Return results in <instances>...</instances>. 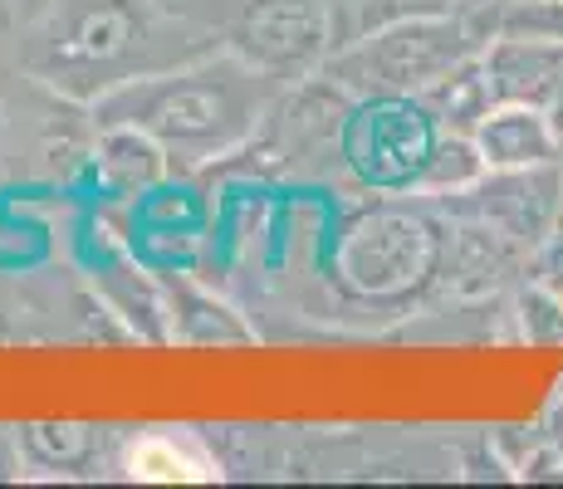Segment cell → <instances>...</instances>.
<instances>
[{"mask_svg": "<svg viewBox=\"0 0 563 489\" xmlns=\"http://www.w3.org/2000/svg\"><path fill=\"white\" fill-rule=\"evenodd\" d=\"M275 93L279 79L251 69L241 54L221 49L177 64V69L113 84L108 93L93 98V118H99V127H143L147 137L167 147L172 162H216L251 143L260 118L275 108Z\"/></svg>", "mask_w": 563, "mask_h": 489, "instance_id": "cell-1", "label": "cell"}, {"mask_svg": "<svg viewBox=\"0 0 563 489\" xmlns=\"http://www.w3.org/2000/svg\"><path fill=\"white\" fill-rule=\"evenodd\" d=\"M490 45L481 20L451 10H411L387 25L349 40L323 59V74L353 98L367 93H421L431 79Z\"/></svg>", "mask_w": 563, "mask_h": 489, "instance_id": "cell-2", "label": "cell"}, {"mask_svg": "<svg viewBox=\"0 0 563 489\" xmlns=\"http://www.w3.org/2000/svg\"><path fill=\"white\" fill-rule=\"evenodd\" d=\"M446 235L451 225H441L427 205L377 201L343 225L333 279L358 303H407L411 293L437 289Z\"/></svg>", "mask_w": 563, "mask_h": 489, "instance_id": "cell-3", "label": "cell"}, {"mask_svg": "<svg viewBox=\"0 0 563 489\" xmlns=\"http://www.w3.org/2000/svg\"><path fill=\"white\" fill-rule=\"evenodd\" d=\"M441 127L417 93H367L353 98L339 133V157L373 191H417Z\"/></svg>", "mask_w": 563, "mask_h": 489, "instance_id": "cell-4", "label": "cell"}, {"mask_svg": "<svg viewBox=\"0 0 563 489\" xmlns=\"http://www.w3.org/2000/svg\"><path fill=\"white\" fill-rule=\"evenodd\" d=\"M153 45L147 0H79L54 40L49 79L74 93H108L113 84L137 79V54Z\"/></svg>", "mask_w": 563, "mask_h": 489, "instance_id": "cell-5", "label": "cell"}, {"mask_svg": "<svg viewBox=\"0 0 563 489\" xmlns=\"http://www.w3.org/2000/svg\"><path fill=\"white\" fill-rule=\"evenodd\" d=\"M225 49L279 84H299L333 54L329 0H245L225 25Z\"/></svg>", "mask_w": 563, "mask_h": 489, "instance_id": "cell-6", "label": "cell"}, {"mask_svg": "<svg viewBox=\"0 0 563 489\" xmlns=\"http://www.w3.org/2000/svg\"><path fill=\"white\" fill-rule=\"evenodd\" d=\"M437 205H446L451 215H471V221L495 225V231L510 235L529 255V249L563 221V162L485 171L471 191L451 196V201H437Z\"/></svg>", "mask_w": 563, "mask_h": 489, "instance_id": "cell-7", "label": "cell"}, {"mask_svg": "<svg viewBox=\"0 0 563 489\" xmlns=\"http://www.w3.org/2000/svg\"><path fill=\"white\" fill-rule=\"evenodd\" d=\"M519 265H529V255L510 235H500L485 221L461 215V225L446 235V249H441L437 289H441V299H451V303L500 299V293L510 289V279L519 275Z\"/></svg>", "mask_w": 563, "mask_h": 489, "instance_id": "cell-8", "label": "cell"}, {"mask_svg": "<svg viewBox=\"0 0 563 489\" xmlns=\"http://www.w3.org/2000/svg\"><path fill=\"white\" fill-rule=\"evenodd\" d=\"M471 137H475V147H481V157L490 171L563 162V133H559L554 113H549V108H534V103H515V98H500V103L475 123Z\"/></svg>", "mask_w": 563, "mask_h": 489, "instance_id": "cell-9", "label": "cell"}, {"mask_svg": "<svg viewBox=\"0 0 563 489\" xmlns=\"http://www.w3.org/2000/svg\"><path fill=\"white\" fill-rule=\"evenodd\" d=\"M417 98H421V108L437 118L441 133H475V123L500 103L495 79H490V64H485V49L471 54V59H461L456 69H446L441 79H431Z\"/></svg>", "mask_w": 563, "mask_h": 489, "instance_id": "cell-10", "label": "cell"}, {"mask_svg": "<svg viewBox=\"0 0 563 489\" xmlns=\"http://www.w3.org/2000/svg\"><path fill=\"white\" fill-rule=\"evenodd\" d=\"M172 338L177 343H251V329L216 293L177 285V293H172Z\"/></svg>", "mask_w": 563, "mask_h": 489, "instance_id": "cell-11", "label": "cell"}, {"mask_svg": "<svg viewBox=\"0 0 563 489\" xmlns=\"http://www.w3.org/2000/svg\"><path fill=\"white\" fill-rule=\"evenodd\" d=\"M15 441L20 460L35 470H84L99 451L93 426H79V421H30L15 431Z\"/></svg>", "mask_w": 563, "mask_h": 489, "instance_id": "cell-12", "label": "cell"}, {"mask_svg": "<svg viewBox=\"0 0 563 489\" xmlns=\"http://www.w3.org/2000/svg\"><path fill=\"white\" fill-rule=\"evenodd\" d=\"M103 171L128 191H147L167 171V147L147 137L143 127L108 123L103 127Z\"/></svg>", "mask_w": 563, "mask_h": 489, "instance_id": "cell-13", "label": "cell"}, {"mask_svg": "<svg viewBox=\"0 0 563 489\" xmlns=\"http://www.w3.org/2000/svg\"><path fill=\"white\" fill-rule=\"evenodd\" d=\"M485 171L490 167H485V157H481V147H475L471 133H441L437 147H431V157H427V171H421V181H417V191L411 196L451 201V196L471 191Z\"/></svg>", "mask_w": 563, "mask_h": 489, "instance_id": "cell-14", "label": "cell"}, {"mask_svg": "<svg viewBox=\"0 0 563 489\" xmlns=\"http://www.w3.org/2000/svg\"><path fill=\"white\" fill-rule=\"evenodd\" d=\"M128 475L133 480H147V485H197V480H211L206 460L177 445L172 436H143L128 451Z\"/></svg>", "mask_w": 563, "mask_h": 489, "instance_id": "cell-15", "label": "cell"}, {"mask_svg": "<svg viewBox=\"0 0 563 489\" xmlns=\"http://www.w3.org/2000/svg\"><path fill=\"white\" fill-rule=\"evenodd\" d=\"M515 323L519 338L539 347H563V293H554L539 279H525L515 289Z\"/></svg>", "mask_w": 563, "mask_h": 489, "instance_id": "cell-16", "label": "cell"}, {"mask_svg": "<svg viewBox=\"0 0 563 489\" xmlns=\"http://www.w3.org/2000/svg\"><path fill=\"white\" fill-rule=\"evenodd\" d=\"M525 275H529V279H539V285H549L554 293H563V221H559L554 231H549L534 249H529Z\"/></svg>", "mask_w": 563, "mask_h": 489, "instance_id": "cell-17", "label": "cell"}, {"mask_svg": "<svg viewBox=\"0 0 563 489\" xmlns=\"http://www.w3.org/2000/svg\"><path fill=\"white\" fill-rule=\"evenodd\" d=\"M20 465H25L20 460V441L10 436V431H0V480H15Z\"/></svg>", "mask_w": 563, "mask_h": 489, "instance_id": "cell-18", "label": "cell"}, {"mask_svg": "<svg viewBox=\"0 0 563 489\" xmlns=\"http://www.w3.org/2000/svg\"><path fill=\"white\" fill-rule=\"evenodd\" d=\"M15 10H25V15H45V10H54V0H10Z\"/></svg>", "mask_w": 563, "mask_h": 489, "instance_id": "cell-19", "label": "cell"}]
</instances>
